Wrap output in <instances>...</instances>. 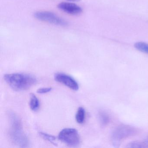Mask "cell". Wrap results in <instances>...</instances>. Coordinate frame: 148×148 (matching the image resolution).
Returning a JSON list of instances; mask_svg holds the SVG:
<instances>
[{"mask_svg":"<svg viewBox=\"0 0 148 148\" xmlns=\"http://www.w3.org/2000/svg\"><path fill=\"white\" fill-rule=\"evenodd\" d=\"M10 128L9 136L12 142L15 145L22 148L28 147L29 140L25 134L19 118L14 112L9 115Z\"/></svg>","mask_w":148,"mask_h":148,"instance_id":"6da1fadb","label":"cell"},{"mask_svg":"<svg viewBox=\"0 0 148 148\" xmlns=\"http://www.w3.org/2000/svg\"><path fill=\"white\" fill-rule=\"evenodd\" d=\"M4 78L9 86L16 91L25 90L37 83L34 76L27 73H8L4 75Z\"/></svg>","mask_w":148,"mask_h":148,"instance_id":"7a4b0ae2","label":"cell"},{"mask_svg":"<svg viewBox=\"0 0 148 148\" xmlns=\"http://www.w3.org/2000/svg\"><path fill=\"white\" fill-rule=\"evenodd\" d=\"M58 138L67 145L77 146L80 143V137L77 130L73 128H65L60 132Z\"/></svg>","mask_w":148,"mask_h":148,"instance_id":"3957f363","label":"cell"},{"mask_svg":"<svg viewBox=\"0 0 148 148\" xmlns=\"http://www.w3.org/2000/svg\"><path fill=\"white\" fill-rule=\"evenodd\" d=\"M34 17L38 20L56 25L64 26L67 25V22L66 21L51 12H37L34 14Z\"/></svg>","mask_w":148,"mask_h":148,"instance_id":"277c9868","label":"cell"},{"mask_svg":"<svg viewBox=\"0 0 148 148\" xmlns=\"http://www.w3.org/2000/svg\"><path fill=\"white\" fill-rule=\"evenodd\" d=\"M54 79L57 82L64 85L74 91L78 90V84L72 77L65 73H58L54 75Z\"/></svg>","mask_w":148,"mask_h":148,"instance_id":"5b68a950","label":"cell"},{"mask_svg":"<svg viewBox=\"0 0 148 148\" xmlns=\"http://www.w3.org/2000/svg\"><path fill=\"white\" fill-rule=\"evenodd\" d=\"M135 130L132 127L128 125H122L118 127L113 132L112 138L115 144L119 143L124 138L133 135Z\"/></svg>","mask_w":148,"mask_h":148,"instance_id":"8992f818","label":"cell"},{"mask_svg":"<svg viewBox=\"0 0 148 148\" xmlns=\"http://www.w3.org/2000/svg\"><path fill=\"white\" fill-rule=\"evenodd\" d=\"M58 8L63 12L72 15H77L82 13V9L80 7L73 3L61 2L58 4Z\"/></svg>","mask_w":148,"mask_h":148,"instance_id":"52a82bcc","label":"cell"},{"mask_svg":"<svg viewBox=\"0 0 148 148\" xmlns=\"http://www.w3.org/2000/svg\"><path fill=\"white\" fill-rule=\"evenodd\" d=\"M29 106L31 110L33 111H37L39 109L40 106L39 100L34 93L30 94Z\"/></svg>","mask_w":148,"mask_h":148,"instance_id":"ba28073f","label":"cell"},{"mask_svg":"<svg viewBox=\"0 0 148 148\" xmlns=\"http://www.w3.org/2000/svg\"><path fill=\"white\" fill-rule=\"evenodd\" d=\"M85 110L83 107H79L77 111L75 118L77 123L79 124L83 123L85 119Z\"/></svg>","mask_w":148,"mask_h":148,"instance_id":"9c48e42d","label":"cell"},{"mask_svg":"<svg viewBox=\"0 0 148 148\" xmlns=\"http://www.w3.org/2000/svg\"><path fill=\"white\" fill-rule=\"evenodd\" d=\"M39 135L42 138L45 139V140H47L48 142H50L54 145H57V139L55 136L50 134H47L43 132H40Z\"/></svg>","mask_w":148,"mask_h":148,"instance_id":"30bf717a","label":"cell"},{"mask_svg":"<svg viewBox=\"0 0 148 148\" xmlns=\"http://www.w3.org/2000/svg\"><path fill=\"white\" fill-rule=\"evenodd\" d=\"M135 47L140 51L148 54V44L144 42H138L135 44Z\"/></svg>","mask_w":148,"mask_h":148,"instance_id":"8fae6325","label":"cell"},{"mask_svg":"<svg viewBox=\"0 0 148 148\" xmlns=\"http://www.w3.org/2000/svg\"><path fill=\"white\" fill-rule=\"evenodd\" d=\"M99 118L100 122L103 124H106L107 123L108 121V117L105 113L103 112L99 113Z\"/></svg>","mask_w":148,"mask_h":148,"instance_id":"7c38bea8","label":"cell"},{"mask_svg":"<svg viewBox=\"0 0 148 148\" xmlns=\"http://www.w3.org/2000/svg\"><path fill=\"white\" fill-rule=\"evenodd\" d=\"M52 89L51 87H43L38 89L37 92L39 94H45L50 92Z\"/></svg>","mask_w":148,"mask_h":148,"instance_id":"4fadbf2b","label":"cell"},{"mask_svg":"<svg viewBox=\"0 0 148 148\" xmlns=\"http://www.w3.org/2000/svg\"><path fill=\"white\" fill-rule=\"evenodd\" d=\"M127 147L129 148H143V147H146V146H144L143 145L138 142H133V143H131Z\"/></svg>","mask_w":148,"mask_h":148,"instance_id":"5bb4252c","label":"cell"},{"mask_svg":"<svg viewBox=\"0 0 148 148\" xmlns=\"http://www.w3.org/2000/svg\"><path fill=\"white\" fill-rule=\"evenodd\" d=\"M66 1H80L81 0H66Z\"/></svg>","mask_w":148,"mask_h":148,"instance_id":"9a60e30c","label":"cell"},{"mask_svg":"<svg viewBox=\"0 0 148 148\" xmlns=\"http://www.w3.org/2000/svg\"><path fill=\"white\" fill-rule=\"evenodd\" d=\"M146 143H147V144L148 145V138H147V139H146Z\"/></svg>","mask_w":148,"mask_h":148,"instance_id":"2e32d148","label":"cell"}]
</instances>
